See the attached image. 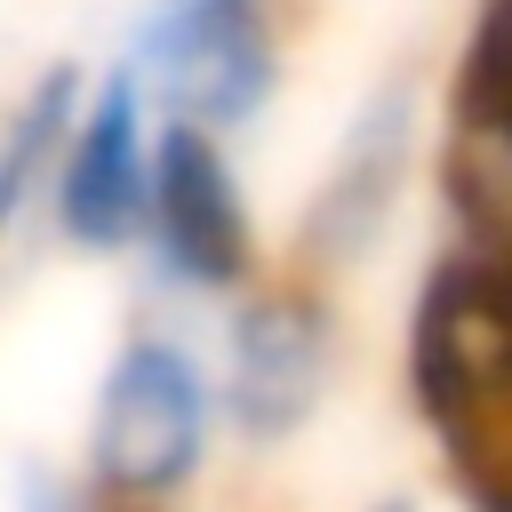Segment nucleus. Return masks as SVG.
Returning a JSON list of instances; mask_svg holds the SVG:
<instances>
[{"label":"nucleus","mask_w":512,"mask_h":512,"mask_svg":"<svg viewBox=\"0 0 512 512\" xmlns=\"http://www.w3.org/2000/svg\"><path fill=\"white\" fill-rule=\"evenodd\" d=\"M224 432V384H216V344L184 328V312H136L96 376L88 400V480L136 512H168L176 496L200 488L208 456Z\"/></svg>","instance_id":"obj_1"},{"label":"nucleus","mask_w":512,"mask_h":512,"mask_svg":"<svg viewBox=\"0 0 512 512\" xmlns=\"http://www.w3.org/2000/svg\"><path fill=\"white\" fill-rule=\"evenodd\" d=\"M128 264L152 312H216L256 280V216L232 168V136L192 128V120L160 128L152 216Z\"/></svg>","instance_id":"obj_2"},{"label":"nucleus","mask_w":512,"mask_h":512,"mask_svg":"<svg viewBox=\"0 0 512 512\" xmlns=\"http://www.w3.org/2000/svg\"><path fill=\"white\" fill-rule=\"evenodd\" d=\"M216 384L232 448H288L336 384V288L312 272H256L216 304Z\"/></svg>","instance_id":"obj_3"},{"label":"nucleus","mask_w":512,"mask_h":512,"mask_svg":"<svg viewBox=\"0 0 512 512\" xmlns=\"http://www.w3.org/2000/svg\"><path fill=\"white\" fill-rule=\"evenodd\" d=\"M120 56L168 120L248 136L280 96V0H144Z\"/></svg>","instance_id":"obj_4"},{"label":"nucleus","mask_w":512,"mask_h":512,"mask_svg":"<svg viewBox=\"0 0 512 512\" xmlns=\"http://www.w3.org/2000/svg\"><path fill=\"white\" fill-rule=\"evenodd\" d=\"M160 96L152 80L112 56L96 80H88V104H80V128L64 144V168H56V192H48V248L64 256H88V264H112V256H136L144 240V216H152V176H160Z\"/></svg>","instance_id":"obj_5"},{"label":"nucleus","mask_w":512,"mask_h":512,"mask_svg":"<svg viewBox=\"0 0 512 512\" xmlns=\"http://www.w3.org/2000/svg\"><path fill=\"white\" fill-rule=\"evenodd\" d=\"M416 152H424V88L408 72H392L360 96V112L344 120V136L296 216V272L336 288L352 264H368V248L392 232V216L408 200Z\"/></svg>","instance_id":"obj_6"},{"label":"nucleus","mask_w":512,"mask_h":512,"mask_svg":"<svg viewBox=\"0 0 512 512\" xmlns=\"http://www.w3.org/2000/svg\"><path fill=\"white\" fill-rule=\"evenodd\" d=\"M88 64H48L16 112H8V136H0V232L16 248L48 240V192H56V168H64V144L80 128V104H88Z\"/></svg>","instance_id":"obj_7"},{"label":"nucleus","mask_w":512,"mask_h":512,"mask_svg":"<svg viewBox=\"0 0 512 512\" xmlns=\"http://www.w3.org/2000/svg\"><path fill=\"white\" fill-rule=\"evenodd\" d=\"M16 512H136V504L104 496V488L88 480V464H24Z\"/></svg>","instance_id":"obj_8"},{"label":"nucleus","mask_w":512,"mask_h":512,"mask_svg":"<svg viewBox=\"0 0 512 512\" xmlns=\"http://www.w3.org/2000/svg\"><path fill=\"white\" fill-rule=\"evenodd\" d=\"M368 512H416V496H384V504H368Z\"/></svg>","instance_id":"obj_9"}]
</instances>
